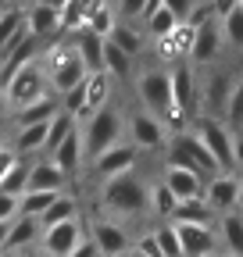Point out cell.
Wrapping results in <instances>:
<instances>
[{"mask_svg": "<svg viewBox=\"0 0 243 257\" xmlns=\"http://www.w3.org/2000/svg\"><path fill=\"white\" fill-rule=\"evenodd\" d=\"M136 89H140V100H143V111H147V114H154L158 121H168L175 133L186 125V114L175 111V100H172V79H168L165 68H147V72H140Z\"/></svg>", "mask_w": 243, "mask_h": 257, "instance_id": "6da1fadb", "label": "cell"}, {"mask_svg": "<svg viewBox=\"0 0 243 257\" xmlns=\"http://www.w3.org/2000/svg\"><path fill=\"white\" fill-rule=\"evenodd\" d=\"M100 204L122 218H136L147 207V186L133 175V172H118L111 179H104V189H100Z\"/></svg>", "mask_w": 243, "mask_h": 257, "instance_id": "7a4b0ae2", "label": "cell"}, {"mask_svg": "<svg viewBox=\"0 0 243 257\" xmlns=\"http://www.w3.org/2000/svg\"><path fill=\"white\" fill-rule=\"evenodd\" d=\"M0 89H4L8 96V107H25V104H33L40 100V96L50 93V82H47V68H43V61L33 57V61H25L22 68H15L4 82H0Z\"/></svg>", "mask_w": 243, "mask_h": 257, "instance_id": "3957f363", "label": "cell"}, {"mask_svg": "<svg viewBox=\"0 0 243 257\" xmlns=\"http://www.w3.org/2000/svg\"><path fill=\"white\" fill-rule=\"evenodd\" d=\"M86 118H89V121H86V128L79 133V136H82V157L93 161L100 150H107L111 143L122 140L126 118H122V111L111 107V104H104V107H97V111H89Z\"/></svg>", "mask_w": 243, "mask_h": 257, "instance_id": "277c9868", "label": "cell"}, {"mask_svg": "<svg viewBox=\"0 0 243 257\" xmlns=\"http://www.w3.org/2000/svg\"><path fill=\"white\" fill-rule=\"evenodd\" d=\"M165 143H168V165L190 168V172L207 175V179L218 172L215 157L207 154V147H204V140H200L197 133H186V128H179V133H175L172 140H165Z\"/></svg>", "mask_w": 243, "mask_h": 257, "instance_id": "5b68a950", "label": "cell"}, {"mask_svg": "<svg viewBox=\"0 0 243 257\" xmlns=\"http://www.w3.org/2000/svg\"><path fill=\"white\" fill-rule=\"evenodd\" d=\"M193 133L204 140V147H207L211 157H215L218 172H232V168H236V133H232L222 118L200 114V121H197Z\"/></svg>", "mask_w": 243, "mask_h": 257, "instance_id": "8992f818", "label": "cell"}, {"mask_svg": "<svg viewBox=\"0 0 243 257\" xmlns=\"http://www.w3.org/2000/svg\"><path fill=\"white\" fill-rule=\"evenodd\" d=\"M43 68H47V82H50V89H54L57 96L65 93V89H72V86L86 75V64H82V57H79V50H75L72 43H61V47L47 50Z\"/></svg>", "mask_w": 243, "mask_h": 257, "instance_id": "52a82bcc", "label": "cell"}, {"mask_svg": "<svg viewBox=\"0 0 243 257\" xmlns=\"http://www.w3.org/2000/svg\"><path fill=\"white\" fill-rule=\"evenodd\" d=\"M82 236H86V229H82L79 218H68V221H61V225H50V229L40 232V253H47V257H68L79 246Z\"/></svg>", "mask_w": 243, "mask_h": 257, "instance_id": "ba28073f", "label": "cell"}, {"mask_svg": "<svg viewBox=\"0 0 243 257\" xmlns=\"http://www.w3.org/2000/svg\"><path fill=\"white\" fill-rule=\"evenodd\" d=\"M86 236L93 239V246H97L100 257H122V253H129V236H126V229H122L118 221H111V218L89 221Z\"/></svg>", "mask_w": 243, "mask_h": 257, "instance_id": "9c48e42d", "label": "cell"}, {"mask_svg": "<svg viewBox=\"0 0 243 257\" xmlns=\"http://www.w3.org/2000/svg\"><path fill=\"white\" fill-rule=\"evenodd\" d=\"M168 79H172V100H175V111H182V114H193L197 111V104H200V86H197V75H193V68L190 64H175V68L168 72Z\"/></svg>", "mask_w": 243, "mask_h": 257, "instance_id": "30bf717a", "label": "cell"}, {"mask_svg": "<svg viewBox=\"0 0 243 257\" xmlns=\"http://www.w3.org/2000/svg\"><path fill=\"white\" fill-rule=\"evenodd\" d=\"M222 29H218V18H207L200 25H193V40H190V54L197 64H207V61H215L218 50H222Z\"/></svg>", "mask_w": 243, "mask_h": 257, "instance_id": "8fae6325", "label": "cell"}, {"mask_svg": "<svg viewBox=\"0 0 243 257\" xmlns=\"http://www.w3.org/2000/svg\"><path fill=\"white\" fill-rule=\"evenodd\" d=\"M236 182L239 175H229V172H215L204 186V204L215 211V214H225V211H236Z\"/></svg>", "mask_w": 243, "mask_h": 257, "instance_id": "7c38bea8", "label": "cell"}, {"mask_svg": "<svg viewBox=\"0 0 243 257\" xmlns=\"http://www.w3.org/2000/svg\"><path fill=\"white\" fill-rule=\"evenodd\" d=\"M179 232V246L182 257H211L215 253V229L211 225H186V221H172Z\"/></svg>", "mask_w": 243, "mask_h": 257, "instance_id": "4fadbf2b", "label": "cell"}, {"mask_svg": "<svg viewBox=\"0 0 243 257\" xmlns=\"http://www.w3.org/2000/svg\"><path fill=\"white\" fill-rule=\"evenodd\" d=\"M47 161H50V165L61 172V175H65V179H72V175H79V168H82V136H79V125L72 128V133L65 136V140H61L50 154H47Z\"/></svg>", "mask_w": 243, "mask_h": 257, "instance_id": "5bb4252c", "label": "cell"}, {"mask_svg": "<svg viewBox=\"0 0 243 257\" xmlns=\"http://www.w3.org/2000/svg\"><path fill=\"white\" fill-rule=\"evenodd\" d=\"M136 147L133 143H111L107 150H100L97 157H93V172L100 175V179H111V175H118V172H133V165H136Z\"/></svg>", "mask_w": 243, "mask_h": 257, "instance_id": "9a60e30c", "label": "cell"}, {"mask_svg": "<svg viewBox=\"0 0 243 257\" xmlns=\"http://www.w3.org/2000/svg\"><path fill=\"white\" fill-rule=\"evenodd\" d=\"M129 136H133V147L136 150H158L168 140L165 121H158L154 114H147V111H140V114L129 118Z\"/></svg>", "mask_w": 243, "mask_h": 257, "instance_id": "2e32d148", "label": "cell"}, {"mask_svg": "<svg viewBox=\"0 0 243 257\" xmlns=\"http://www.w3.org/2000/svg\"><path fill=\"white\" fill-rule=\"evenodd\" d=\"M161 182L172 189L175 200H193V197H200V193H204V175H197V172H190V168H179V165H168Z\"/></svg>", "mask_w": 243, "mask_h": 257, "instance_id": "e0dca14e", "label": "cell"}, {"mask_svg": "<svg viewBox=\"0 0 243 257\" xmlns=\"http://www.w3.org/2000/svg\"><path fill=\"white\" fill-rule=\"evenodd\" d=\"M40 218H29V214H15L11 218V229H8V246L11 253H22V250H33L40 243Z\"/></svg>", "mask_w": 243, "mask_h": 257, "instance_id": "ac0fdd59", "label": "cell"}, {"mask_svg": "<svg viewBox=\"0 0 243 257\" xmlns=\"http://www.w3.org/2000/svg\"><path fill=\"white\" fill-rule=\"evenodd\" d=\"M25 25H29V32H33L36 40H47L54 32H61V15L54 8H47L43 0H33V4L25 8Z\"/></svg>", "mask_w": 243, "mask_h": 257, "instance_id": "d6986e66", "label": "cell"}, {"mask_svg": "<svg viewBox=\"0 0 243 257\" xmlns=\"http://www.w3.org/2000/svg\"><path fill=\"white\" fill-rule=\"evenodd\" d=\"M229 89H232V79H229L225 72H215V75L207 79V86L200 89V104H204V111H207L211 118L225 114V104H229Z\"/></svg>", "mask_w": 243, "mask_h": 257, "instance_id": "ffe728a7", "label": "cell"}, {"mask_svg": "<svg viewBox=\"0 0 243 257\" xmlns=\"http://www.w3.org/2000/svg\"><path fill=\"white\" fill-rule=\"evenodd\" d=\"M50 121V118H47ZM47 121H33V125H18L15 128V140L8 143L18 157H29V154H40L43 150V140H47Z\"/></svg>", "mask_w": 243, "mask_h": 257, "instance_id": "44dd1931", "label": "cell"}, {"mask_svg": "<svg viewBox=\"0 0 243 257\" xmlns=\"http://www.w3.org/2000/svg\"><path fill=\"white\" fill-rule=\"evenodd\" d=\"M25 8L18 4H0V54H4L22 32H25Z\"/></svg>", "mask_w": 243, "mask_h": 257, "instance_id": "7402d4cb", "label": "cell"}, {"mask_svg": "<svg viewBox=\"0 0 243 257\" xmlns=\"http://www.w3.org/2000/svg\"><path fill=\"white\" fill-rule=\"evenodd\" d=\"M65 175H61L50 161L43 157V161H33L29 165V186L25 189H50V193H65Z\"/></svg>", "mask_w": 243, "mask_h": 257, "instance_id": "603a6c76", "label": "cell"}, {"mask_svg": "<svg viewBox=\"0 0 243 257\" xmlns=\"http://www.w3.org/2000/svg\"><path fill=\"white\" fill-rule=\"evenodd\" d=\"M133 61L136 57H129L122 47H114L107 36H104V54H100V68L111 75V79H129L133 75Z\"/></svg>", "mask_w": 243, "mask_h": 257, "instance_id": "cb8c5ba5", "label": "cell"}, {"mask_svg": "<svg viewBox=\"0 0 243 257\" xmlns=\"http://www.w3.org/2000/svg\"><path fill=\"white\" fill-rule=\"evenodd\" d=\"M72 47L79 50L82 64H86V72H100V54H104V36H97V32H89L82 29L79 36L72 40Z\"/></svg>", "mask_w": 243, "mask_h": 257, "instance_id": "d4e9b609", "label": "cell"}, {"mask_svg": "<svg viewBox=\"0 0 243 257\" xmlns=\"http://www.w3.org/2000/svg\"><path fill=\"white\" fill-rule=\"evenodd\" d=\"M218 229H222V243L232 257H243V211H225L218 218Z\"/></svg>", "mask_w": 243, "mask_h": 257, "instance_id": "484cf974", "label": "cell"}, {"mask_svg": "<svg viewBox=\"0 0 243 257\" xmlns=\"http://www.w3.org/2000/svg\"><path fill=\"white\" fill-rule=\"evenodd\" d=\"M211 218H215V211H211V207L204 204V197H193V200H179L168 221H186V225H211Z\"/></svg>", "mask_w": 243, "mask_h": 257, "instance_id": "4316f807", "label": "cell"}, {"mask_svg": "<svg viewBox=\"0 0 243 257\" xmlns=\"http://www.w3.org/2000/svg\"><path fill=\"white\" fill-rule=\"evenodd\" d=\"M86 111H97L107 104V96H111V75L100 68V72H86Z\"/></svg>", "mask_w": 243, "mask_h": 257, "instance_id": "83f0119b", "label": "cell"}, {"mask_svg": "<svg viewBox=\"0 0 243 257\" xmlns=\"http://www.w3.org/2000/svg\"><path fill=\"white\" fill-rule=\"evenodd\" d=\"M68 218H79V204L68 197V193H57V200L40 214V229H50V225H61Z\"/></svg>", "mask_w": 243, "mask_h": 257, "instance_id": "f1b7e54d", "label": "cell"}, {"mask_svg": "<svg viewBox=\"0 0 243 257\" xmlns=\"http://www.w3.org/2000/svg\"><path fill=\"white\" fill-rule=\"evenodd\" d=\"M54 111H57V100L47 93V96H40V100L18 107V114H15V128H18V125H33V121H47Z\"/></svg>", "mask_w": 243, "mask_h": 257, "instance_id": "f546056e", "label": "cell"}, {"mask_svg": "<svg viewBox=\"0 0 243 257\" xmlns=\"http://www.w3.org/2000/svg\"><path fill=\"white\" fill-rule=\"evenodd\" d=\"M54 200H57V193H50V189H25L22 197H18V214L40 218V214H43Z\"/></svg>", "mask_w": 243, "mask_h": 257, "instance_id": "4dcf8cb0", "label": "cell"}, {"mask_svg": "<svg viewBox=\"0 0 243 257\" xmlns=\"http://www.w3.org/2000/svg\"><path fill=\"white\" fill-rule=\"evenodd\" d=\"M72 128H75V118H72V114H65V111L57 107V111L50 114V121H47V140H43V154H50V150H54V147H57L61 140H65V136L72 133Z\"/></svg>", "mask_w": 243, "mask_h": 257, "instance_id": "1f68e13d", "label": "cell"}, {"mask_svg": "<svg viewBox=\"0 0 243 257\" xmlns=\"http://www.w3.org/2000/svg\"><path fill=\"white\" fill-rule=\"evenodd\" d=\"M175 25H179V18H175V15H172L165 4H161L158 11H150V15L143 18V32H147V36H154V40H165V36H168V32H172Z\"/></svg>", "mask_w": 243, "mask_h": 257, "instance_id": "d6a6232c", "label": "cell"}, {"mask_svg": "<svg viewBox=\"0 0 243 257\" xmlns=\"http://www.w3.org/2000/svg\"><path fill=\"white\" fill-rule=\"evenodd\" d=\"M218 29H222V40L236 50H243V4H236L229 15L218 18Z\"/></svg>", "mask_w": 243, "mask_h": 257, "instance_id": "836d02e7", "label": "cell"}, {"mask_svg": "<svg viewBox=\"0 0 243 257\" xmlns=\"http://www.w3.org/2000/svg\"><path fill=\"white\" fill-rule=\"evenodd\" d=\"M175 197H172V189L165 186V182H158V186H150L147 189V207L154 211L158 218H172V211H175Z\"/></svg>", "mask_w": 243, "mask_h": 257, "instance_id": "e575fe53", "label": "cell"}, {"mask_svg": "<svg viewBox=\"0 0 243 257\" xmlns=\"http://www.w3.org/2000/svg\"><path fill=\"white\" fill-rule=\"evenodd\" d=\"M114 25H118V15H114V8L104 0L97 11H89V18H86V25H82V29L97 32V36H111V29H114Z\"/></svg>", "mask_w": 243, "mask_h": 257, "instance_id": "d590c367", "label": "cell"}, {"mask_svg": "<svg viewBox=\"0 0 243 257\" xmlns=\"http://www.w3.org/2000/svg\"><path fill=\"white\" fill-rule=\"evenodd\" d=\"M107 40H111L114 47H122V50H126L129 57H136V54L143 50V32H136L133 25H114Z\"/></svg>", "mask_w": 243, "mask_h": 257, "instance_id": "8d00e7d4", "label": "cell"}, {"mask_svg": "<svg viewBox=\"0 0 243 257\" xmlns=\"http://www.w3.org/2000/svg\"><path fill=\"white\" fill-rule=\"evenodd\" d=\"M25 186H29V165L18 157L15 165L8 168V175L0 179V189H4V193H11V197H22V193H25Z\"/></svg>", "mask_w": 243, "mask_h": 257, "instance_id": "74e56055", "label": "cell"}, {"mask_svg": "<svg viewBox=\"0 0 243 257\" xmlns=\"http://www.w3.org/2000/svg\"><path fill=\"white\" fill-rule=\"evenodd\" d=\"M225 125H236L243 128V75L232 82L229 89V104H225Z\"/></svg>", "mask_w": 243, "mask_h": 257, "instance_id": "f35d334b", "label": "cell"}, {"mask_svg": "<svg viewBox=\"0 0 243 257\" xmlns=\"http://www.w3.org/2000/svg\"><path fill=\"white\" fill-rule=\"evenodd\" d=\"M154 239L161 246V257H182V246H179V232H175V225H161V229H154Z\"/></svg>", "mask_w": 243, "mask_h": 257, "instance_id": "ab89813d", "label": "cell"}, {"mask_svg": "<svg viewBox=\"0 0 243 257\" xmlns=\"http://www.w3.org/2000/svg\"><path fill=\"white\" fill-rule=\"evenodd\" d=\"M161 4H165L179 22H186V18H190V11L197 8V0H161Z\"/></svg>", "mask_w": 243, "mask_h": 257, "instance_id": "60d3db41", "label": "cell"}, {"mask_svg": "<svg viewBox=\"0 0 243 257\" xmlns=\"http://www.w3.org/2000/svg\"><path fill=\"white\" fill-rule=\"evenodd\" d=\"M143 8H147V0H118V15L129 18V22H136L143 15Z\"/></svg>", "mask_w": 243, "mask_h": 257, "instance_id": "b9f144b4", "label": "cell"}, {"mask_svg": "<svg viewBox=\"0 0 243 257\" xmlns=\"http://www.w3.org/2000/svg\"><path fill=\"white\" fill-rule=\"evenodd\" d=\"M18 214V197H11V193L0 189V221H11Z\"/></svg>", "mask_w": 243, "mask_h": 257, "instance_id": "7bdbcfd3", "label": "cell"}, {"mask_svg": "<svg viewBox=\"0 0 243 257\" xmlns=\"http://www.w3.org/2000/svg\"><path fill=\"white\" fill-rule=\"evenodd\" d=\"M136 250H140L143 257H161V246H158L154 232H147V236H140V239H136Z\"/></svg>", "mask_w": 243, "mask_h": 257, "instance_id": "ee69618b", "label": "cell"}, {"mask_svg": "<svg viewBox=\"0 0 243 257\" xmlns=\"http://www.w3.org/2000/svg\"><path fill=\"white\" fill-rule=\"evenodd\" d=\"M68 257H97V246H93V239H89V236H82V239H79V246H75Z\"/></svg>", "mask_w": 243, "mask_h": 257, "instance_id": "f6af8a7d", "label": "cell"}, {"mask_svg": "<svg viewBox=\"0 0 243 257\" xmlns=\"http://www.w3.org/2000/svg\"><path fill=\"white\" fill-rule=\"evenodd\" d=\"M207 4H211V15H215V18H222V15H229V11L239 4V0H207Z\"/></svg>", "mask_w": 243, "mask_h": 257, "instance_id": "bcb514c9", "label": "cell"}, {"mask_svg": "<svg viewBox=\"0 0 243 257\" xmlns=\"http://www.w3.org/2000/svg\"><path fill=\"white\" fill-rule=\"evenodd\" d=\"M15 161H18V154H15L11 147H4V150H0V179H4V175H8V168L15 165Z\"/></svg>", "mask_w": 243, "mask_h": 257, "instance_id": "7dc6e473", "label": "cell"}, {"mask_svg": "<svg viewBox=\"0 0 243 257\" xmlns=\"http://www.w3.org/2000/svg\"><path fill=\"white\" fill-rule=\"evenodd\" d=\"M236 172L243 175V140L236 136Z\"/></svg>", "mask_w": 243, "mask_h": 257, "instance_id": "c3c4849f", "label": "cell"}, {"mask_svg": "<svg viewBox=\"0 0 243 257\" xmlns=\"http://www.w3.org/2000/svg\"><path fill=\"white\" fill-rule=\"evenodd\" d=\"M8 229H11V221H0V250L8 246Z\"/></svg>", "mask_w": 243, "mask_h": 257, "instance_id": "681fc988", "label": "cell"}, {"mask_svg": "<svg viewBox=\"0 0 243 257\" xmlns=\"http://www.w3.org/2000/svg\"><path fill=\"white\" fill-rule=\"evenodd\" d=\"M8 111H11L8 107V96H4V89H0V118H8Z\"/></svg>", "mask_w": 243, "mask_h": 257, "instance_id": "f907efd6", "label": "cell"}, {"mask_svg": "<svg viewBox=\"0 0 243 257\" xmlns=\"http://www.w3.org/2000/svg\"><path fill=\"white\" fill-rule=\"evenodd\" d=\"M18 257H47V253H36V250H22Z\"/></svg>", "mask_w": 243, "mask_h": 257, "instance_id": "816d5d0a", "label": "cell"}, {"mask_svg": "<svg viewBox=\"0 0 243 257\" xmlns=\"http://www.w3.org/2000/svg\"><path fill=\"white\" fill-rule=\"evenodd\" d=\"M4 147H8V136H4V133H0V150H4Z\"/></svg>", "mask_w": 243, "mask_h": 257, "instance_id": "f5cc1de1", "label": "cell"}, {"mask_svg": "<svg viewBox=\"0 0 243 257\" xmlns=\"http://www.w3.org/2000/svg\"><path fill=\"white\" fill-rule=\"evenodd\" d=\"M0 257H18V253H11V250H0Z\"/></svg>", "mask_w": 243, "mask_h": 257, "instance_id": "db71d44e", "label": "cell"}, {"mask_svg": "<svg viewBox=\"0 0 243 257\" xmlns=\"http://www.w3.org/2000/svg\"><path fill=\"white\" fill-rule=\"evenodd\" d=\"M129 257H143V253H140V250H136V246H133V250H129Z\"/></svg>", "mask_w": 243, "mask_h": 257, "instance_id": "11a10c76", "label": "cell"}, {"mask_svg": "<svg viewBox=\"0 0 243 257\" xmlns=\"http://www.w3.org/2000/svg\"><path fill=\"white\" fill-rule=\"evenodd\" d=\"M0 4H18V0H0Z\"/></svg>", "mask_w": 243, "mask_h": 257, "instance_id": "9f6ffc18", "label": "cell"}, {"mask_svg": "<svg viewBox=\"0 0 243 257\" xmlns=\"http://www.w3.org/2000/svg\"><path fill=\"white\" fill-rule=\"evenodd\" d=\"M239 133H243V128H239Z\"/></svg>", "mask_w": 243, "mask_h": 257, "instance_id": "6f0895ef", "label": "cell"}, {"mask_svg": "<svg viewBox=\"0 0 243 257\" xmlns=\"http://www.w3.org/2000/svg\"><path fill=\"white\" fill-rule=\"evenodd\" d=\"M239 4H243V0H239Z\"/></svg>", "mask_w": 243, "mask_h": 257, "instance_id": "680465c9", "label": "cell"}, {"mask_svg": "<svg viewBox=\"0 0 243 257\" xmlns=\"http://www.w3.org/2000/svg\"><path fill=\"white\" fill-rule=\"evenodd\" d=\"M97 257H100V253H97Z\"/></svg>", "mask_w": 243, "mask_h": 257, "instance_id": "91938a15", "label": "cell"}]
</instances>
